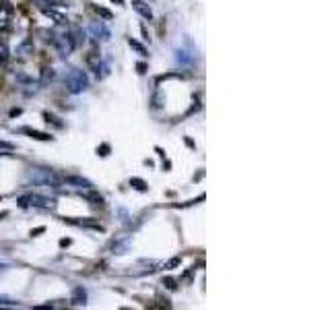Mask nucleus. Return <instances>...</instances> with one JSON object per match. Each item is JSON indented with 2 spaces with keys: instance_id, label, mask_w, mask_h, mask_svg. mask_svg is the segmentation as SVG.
<instances>
[{
  "instance_id": "obj_4",
  "label": "nucleus",
  "mask_w": 330,
  "mask_h": 310,
  "mask_svg": "<svg viewBox=\"0 0 330 310\" xmlns=\"http://www.w3.org/2000/svg\"><path fill=\"white\" fill-rule=\"evenodd\" d=\"M21 132H25V135H29L31 139H37V141H52V137L48 135V132H39V130H33V128H21Z\"/></svg>"
},
{
  "instance_id": "obj_9",
  "label": "nucleus",
  "mask_w": 330,
  "mask_h": 310,
  "mask_svg": "<svg viewBox=\"0 0 330 310\" xmlns=\"http://www.w3.org/2000/svg\"><path fill=\"white\" fill-rule=\"evenodd\" d=\"M43 118H46V122H48V124L52 122L56 128H64V122H60V118H56V116H54V114H50V112H43Z\"/></svg>"
},
{
  "instance_id": "obj_25",
  "label": "nucleus",
  "mask_w": 330,
  "mask_h": 310,
  "mask_svg": "<svg viewBox=\"0 0 330 310\" xmlns=\"http://www.w3.org/2000/svg\"><path fill=\"white\" fill-rule=\"evenodd\" d=\"M7 215H9V213H7V211H5V213H0V217H7Z\"/></svg>"
},
{
  "instance_id": "obj_6",
  "label": "nucleus",
  "mask_w": 330,
  "mask_h": 310,
  "mask_svg": "<svg viewBox=\"0 0 330 310\" xmlns=\"http://www.w3.org/2000/svg\"><path fill=\"white\" fill-rule=\"evenodd\" d=\"M75 306H85L87 302V292L83 290V287H75V292H73V300H71Z\"/></svg>"
},
{
  "instance_id": "obj_19",
  "label": "nucleus",
  "mask_w": 330,
  "mask_h": 310,
  "mask_svg": "<svg viewBox=\"0 0 330 310\" xmlns=\"http://www.w3.org/2000/svg\"><path fill=\"white\" fill-rule=\"evenodd\" d=\"M97 13H99V15L103 17V19H112V17H114V15H112V13H109L107 9H101V7H97Z\"/></svg>"
},
{
  "instance_id": "obj_14",
  "label": "nucleus",
  "mask_w": 330,
  "mask_h": 310,
  "mask_svg": "<svg viewBox=\"0 0 330 310\" xmlns=\"http://www.w3.org/2000/svg\"><path fill=\"white\" fill-rule=\"evenodd\" d=\"M31 50H33V41H29V39L21 43V48H19L21 54H27V52H31Z\"/></svg>"
},
{
  "instance_id": "obj_1",
  "label": "nucleus",
  "mask_w": 330,
  "mask_h": 310,
  "mask_svg": "<svg viewBox=\"0 0 330 310\" xmlns=\"http://www.w3.org/2000/svg\"><path fill=\"white\" fill-rule=\"evenodd\" d=\"M64 83H66V87H69V91H71V93H83V91L87 89V87H89L87 75H85L83 71H79V69H73L69 75H66Z\"/></svg>"
},
{
  "instance_id": "obj_27",
  "label": "nucleus",
  "mask_w": 330,
  "mask_h": 310,
  "mask_svg": "<svg viewBox=\"0 0 330 310\" xmlns=\"http://www.w3.org/2000/svg\"><path fill=\"white\" fill-rule=\"evenodd\" d=\"M0 269H5V267H3V265H0Z\"/></svg>"
},
{
  "instance_id": "obj_24",
  "label": "nucleus",
  "mask_w": 330,
  "mask_h": 310,
  "mask_svg": "<svg viewBox=\"0 0 330 310\" xmlns=\"http://www.w3.org/2000/svg\"><path fill=\"white\" fill-rule=\"evenodd\" d=\"M41 232H46V228H37V230H31V236H35V234H41Z\"/></svg>"
},
{
  "instance_id": "obj_23",
  "label": "nucleus",
  "mask_w": 330,
  "mask_h": 310,
  "mask_svg": "<svg viewBox=\"0 0 330 310\" xmlns=\"http://www.w3.org/2000/svg\"><path fill=\"white\" fill-rule=\"evenodd\" d=\"M118 213H120V217H122V221H128V213H126L124 209H118Z\"/></svg>"
},
{
  "instance_id": "obj_26",
  "label": "nucleus",
  "mask_w": 330,
  "mask_h": 310,
  "mask_svg": "<svg viewBox=\"0 0 330 310\" xmlns=\"http://www.w3.org/2000/svg\"><path fill=\"white\" fill-rule=\"evenodd\" d=\"M114 3H122V0H114Z\"/></svg>"
},
{
  "instance_id": "obj_11",
  "label": "nucleus",
  "mask_w": 330,
  "mask_h": 310,
  "mask_svg": "<svg viewBox=\"0 0 330 310\" xmlns=\"http://www.w3.org/2000/svg\"><path fill=\"white\" fill-rule=\"evenodd\" d=\"M43 13H46L48 17H52V19H56V23H66V17H64V15H60V13H56V11H52V9H50V11L46 9Z\"/></svg>"
},
{
  "instance_id": "obj_15",
  "label": "nucleus",
  "mask_w": 330,
  "mask_h": 310,
  "mask_svg": "<svg viewBox=\"0 0 330 310\" xmlns=\"http://www.w3.org/2000/svg\"><path fill=\"white\" fill-rule=\"evenodd\" d=\"M180 263H182V259H180V256H175V259H171V261H167V263H165V269H173V267H178Z\"/></svg>"
},
{
  "instance_id": "obj_17",
  "label": "nucleus",
  "mask_w": 330,
  "mask_h": 310,
  "mask_svg": "<svg viewBox=\"0 0 330 310\" xmlns=\"http://www.w3.org/2000/svg\"><path fill=\"white\" fill-rule=\"evenodd\" d=\"M97 153L101 155V158H105V155H109V145H107V143H103L101 147H97Z\"/></svg>"
},
{
  "instance_id": "obj_22",
  "label": "nucleus",
  "mask_w": 330,
  "mask_h": 310,
  "mask_svg": "<svg viewBox=\"0 0 330 310\" xmlns=\"http://www.w3.org/2000/svg\"><path fill=\"white\" fill-rule=\"evenodd\" d=\"M50 79H54V71H52V69L43 73V81H50Z\"/></svg>"
},
{
  "instance_id": "obj_12",
  "label": "nucleus",
  "mask_w": 330,
  "mask_h": 310,
  "mask_svg": "<svg viewBox=\"0 0 330 310\" xmlns=\"http://www.w3.org/2000/svg\"><path fill=\"white\" fill-rule=\"evenodd\" d=\"M163 285L167 287V290H171V292L178 290V281H175L173 277H165V279H163Z\"/></svg>"
},
{
  "instance_id": "obj_3",
  "label": "nucleus",
  "mask_w": 330,
  "mask_h": 310,
  "mask_svg": "<svg viewBox=\"0 0 330 310\" xmlns=\"http://www.w3.org/2000/svg\"><path fill=\"white\" fill-rule=\"evenodd\" d=\"M132 9H135L141 17H145V19H153V11H151V7L147 5V3H143V0H135V3H132Z\"/></svg>"
},
{
  "instance_id": "obj_8",
  "label": "nucleus",
  "mask_w": 330,
  "mask_h": 310,
  "mask_svg": "<svg viewBox=\"0 0 330 310\" xmlns=\"http://www.w3.org/2000/svg\"><path fill=\"white\" fill-rule=\"evenodd\" d=\"M128 46H130L132 50H137L141 56H147V48L143 46V43H139L137 39H128Z\"/></svg>"
},
{
  "instance_id": "obj_21",
  "label": "nucleus",
  "mask_w": 330,
  "mask_h": 310,
  "mask_svg": "<svg viewBox=\"0 0 330 310\" xmlns=\"http://www.w3.org/2000/svg\"><path fill=\"white\" fill-rule=\"evenodd\" d=\"M137 71H139L141 75H145V73H147V64H145V62H139V64H137Z\"/></svg>"
},
{
  "instance_id": "obj_2",
  "label": "nucleus",
  "mask_w": 330,
  "mask_h": 310,
  "mask_svg": "<svg viewBox=\"0 0 330 310\" xmlns=\"http://www.w3.org/2000/svg\"><path fill=\"white\" fill-rule=\"evenodd\" d=\"M87 33H89V37H91L93 41H99V39H101V41H107V39H109V35H112V33H109V29H107L103 23H97V21L89 25Z\"/></svg>"
},
{
  "instance_id": "obj_7",
  "label": "nucleus",
  "mask_w": 330,
  "mask_h": 310,
  "mask_svg": "<svg viewBox=\"0 0 330 310\" xmlns=\"http://www.w3.org/2000/svg\"><path fill=\"white\" fill-rule=\"evenodd\" d=\"M85 198H87V201H91V205H103V196L93 192L91 188H89V192H85Z\"/></svg>"
},
{
  "instance_id": "obj_20",
  "label": "nucleus",
  "mask_w": 330,
  "mask_h": 310,
  "mask_svg": "<svg viewBox=\"0 0 330 310\" xmlns=\"http://www.w3.org/2000/svg\"><path fill=\"white\" fill-rule=\"evenodd\" d=\"M0 149H5V151H13L15 145L13 143H7V141H0Z\"/></svg>"
},
{
  "instance_id": "obj_13",
  "label": "nucleus",
  "mask_w": 330,
  "mask_h": 310,
  "mask_svg": "<svg viewBox=\"0 0 330 310\" xmlns=\"http://www.w3.org/2000/svg\"><path fill=\"white\" fill-rule=\"evenodd\" d=\"M175 58H178L180 64H190V62H192V56H186L184 50H178V56H175Z\"/></svg>"
},
{
  "instance_id": "obj_10",
  "label": "nucleus",
  "mask_w": 330,
  "mask_h": 310,
  "mask_svg": "<svg viewBox=\"0 0 330 310\" xmlns=\"http://www.w3.org/2000/svg\"><path fill=\"white\" fill-rule=\"evenodd\" d=\"M130 186H135L137 190H141V192H145L147 190V182L145 180H141V178H130Z\"/></svg>"
},
{
  "instance_id": "obj_5",
  "label": "nucleus",
  "mask_w": 330,
  "mask_h": 310,
  "mask_svg": "<svg viewBox=\"0 0 330 310\" xmlns=\"http://www.w3.org/2000/svg\"><path fill=\"white\" fill-rule=\"evenodd\" d=\"M66 182H69V184H75L77 188H85V190L91 188V182L85 180V178H81V176H69V178H66Z\"/></svg>"
},
{
  "instance_id": "obj_18",
  "label": "nucleus",
  "mask_w": 330,
  "mask_h": 310,
  "mask_svg": "<svg viewBox=\"0 0 330 310\" xmlns=\"http://www.w3.org/2000/svg\"><path fill=\"white\" fill-rule=\"evenodd\" d=\"M128 250V244H114V252L116 254H124Z\"/></svg>"
},
{
  "instance_id": "obj_16",
  "label": "nucleus",
  "mask_w": 330,
  "mask_h": 310,
  "mask_svg": "<svg viewBox=\"0 0 330 310\" xmlns=\"http://www.w3.org/2000/svg\"><path fill=\"white\" fill-rule=\"evenodd\" d=\"M7 58H9V50H7L5 43H0V62H5Z\"/></svg>"
}]
</instances>
